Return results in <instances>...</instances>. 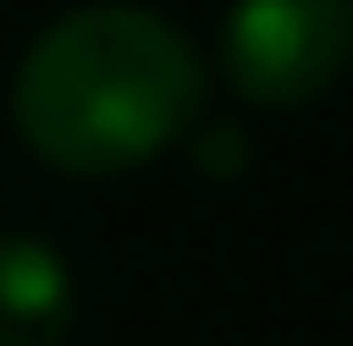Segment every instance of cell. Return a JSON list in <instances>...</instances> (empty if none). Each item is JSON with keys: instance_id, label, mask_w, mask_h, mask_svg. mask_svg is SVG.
I'll use <instances>...</instances> for the list:
<instances>
[{"instance_id": "obj_1", "label": "cell", "mask_w": 353, "mask_h": 346, "mask_svg": "<svg viewBox=\"0 0 353 346\" xmlns=\"http://www.w3.org/2000/svg\"><path fill=\"white\" fill-rule=\"evenodd\" d=\"M202 65L181 29L144 8H79L29 43L14 130L58 173H130L195 123Z\"/></svg>"}, {"instance_id": "obj_3", "label": "cell", "mask_w": 353, "mask_h": 346, "mask_svg": "<svg viewBox=\"0 0 353 346\" xmlns=\"http://www.w3.org/2000/svg\"><path fill=\"white\" fill-rule=\"evenodd\" d=\"M72 274L51 245L0 238V346H65Z\"/></svg>"}, {"instance_id": "obj_2", "label": "cell", "mask_w": 353, "mask_h": 346, "mask_svg": "<svg viewBox=\"0 0 353 346\" xmlns=\"http://www.w3.org/2000/svg\"><path fill=\"white\" fill-rule=\"evenodd\" d=\"M353 65V0H238L223 22V72L260 108H303Z\"/></svg>"}]
</instances>
